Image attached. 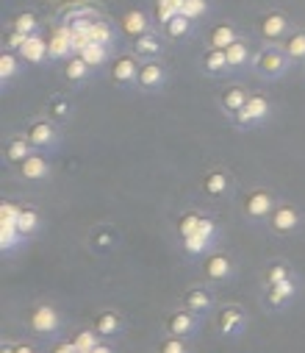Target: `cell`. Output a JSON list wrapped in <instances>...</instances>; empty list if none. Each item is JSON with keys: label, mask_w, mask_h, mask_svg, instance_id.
Here are the masks:
<instances>
[{"label": "cell", "mask_w": 305, "mask_h": 353, "mask_svg": "<svg viewBox=\"0 0 305 353\" xmlns=\"http://www.w3.org/2000/svg\"><path fill=\"white\" fill-rule=\"evenodd\" d=\"M25 328L42 342L64 339V312L53 301H36L25 314Z\"/></svg>", "instance_id": "6da1fadb"}, {"label": "cell", "mask_w": 305, "mask_h": 353, "mask_svg": "<svg viewBox=\"0 0 305 353\" xmlns=\"http://www.w3.org/2000/svg\"><path fill=\"white\" fill-rule=\"evenodd\" d=\"M277 203H280V198H277L275 190H269V187H253V190L244 192V198L239 203V212H242L244 223H250V225H266L269 217H272V212L277 209Z\"/></svg>", "instance_id": "7a4b0ae2"}, {"label": "cell", "mask_w": 305, "mask_h": 353, "mask_svg": "<svg viewBox=\"0 0 305 353\" xmlns=\"http://www.w3.org/2000/svg\"><path fill=\"white\" fill-rule=\"evenodd\" d=\"M220 236H222L220 223H217L211 214H202L200 225H197L189 236L180 239V248H183V253H186L189 259H202V256H209L211 250H217Z\"/></svg>", "instance_id": "3957f363"}, {"label": "cell", "mask_w": 305, "mask_h": 353, "mask_svg": "<svg viewBox=\"0 0 305 353\" xmlns=\"http://www.w3.org/2000/svg\"><path fill=\"white\" fill-rule=\"evenodd\" d=\"M200 270H202V279H206V284H211V287H225V284L236 281L239 264H236V256H231V253H225V250H211L209 256H202Z\"/></svg>", "instance_id": "277c9868"}, {"label": "cell", "mask_w": 305, "mask_h": 353, "mask_svg": "<svg viewBox=\"0 0 305 353\" xmlns=\"http://www.w3.org/2000/svg\"><path fill=\"white\" fill-rule=\"evenodd\" d=\"M25 137L31 139V145H34L36 153L53 156V153L61 148L64 131H61V125H59L56 120H50L48 114H39V117H34V120L25 125Z\"/></svg>", "instance_id": "5b68a950"}, {"label": "cell", "mask_w": 305, "mask_h": 353, "mask_svg": "<svg viewBox=\"0 0 305 353\" xmlns=\"http://www.w3.org/2000/svg\"><path fill=\"white\" fill-rule=\"evenodd\" d=\"M291 67V59L286 56V50L280 45H261L255 50V59H253V72L264 81H277L288 72Z\"/></svg>", "instance_id": "8992f818"}, {"label": "cell", "mask_w": 305, "mask_h": 353, "mask_svg": "<svg viewBox=\"0 0 305 353\" xmlns=\"http://www.w3.org/2000/svg\"><path fill=\"white\" fill-rule=\"evenodd\" d=\"M247 325H250V317H247L244 306H239V303L217 306V312H214V331H217V336L239 339V336H244Z\"/></svg>", "instance_id": "52a82bcc"}, {"label": "cell", "mask_w": 305, "mask_h": 353, "mask_svg": "<svg viewBox=\"0 0 305 353\" xmlns=\"http://www.w3.org/2000/svg\"><path fill=\"white\" fill-rule=\"evenodd\" d=\"M202 320H206V317H200V314H194V312H189V309H183V306L169 309V312L164 314V334L191 342V339L200 336Z\"/></svg>", "instance_id": "ba28073f"}, {"label": "cell", "mask_w": 305, "mask_h": 353, "mask_svg": "<svg viewBox=\"0 0 305 353\" xmlns=\"http://www.w3.org/2000/svg\"><path fill=\"white\" fill-rule=\"evenodd\" d=\"M297 295H299V276L297 273L272 284V287H261V301H264L266 312H275V314L286 312L297 301Z\"/></svg>", "instance_id": "9c48e42d"}, {"label": "cell", "mask_w": 305, "mask_h": 353, "mask_svg": "<svg viewBox=\"0 0 305 353\" xmlns=\"http://www.w3.org/2000/svg\"><path fill=\"white\" fill-rule=\"evenodd\" d=\"M302 225H305L302 209L294 206V203H288V201H280L277 209L272 212L269 223H266V228H269L275 236H294V234L302 231Z\"/></svg>", "instance_id": "30bf717a"}, {"label": "cell", "mask_w": 305, "mask_h": 353, "mask_svg": "<svg viewBox=\"0 0 305 353\" xmlns=\"http://www.w3.org/2000/svg\"><path fill=\"white\" fill-rule=\"evenodd\" d=\"M180 306L200 314V317H214L217 312V292L211 284H191L180 295Z\"/></svg>", "instance_id": "8fae6325"}, {"label": "cell", "mask_w": 305, "mask_h": 353, "mask_svg": "<svg viewBox=\"0 0 305 353\" xmlns=\"http://www.w3.org/2000/svg\"><path fill=\"white\" fill-rule=\"evenodd\" d=\"M92 328H94V334L103 339V342H112V339H120V336L125 334L128 320H125V314H123L120 309H114V306H103V309H97V312H94V317H92Z\"/></svg>", "instance_id": "7c38bea8"}, {"label": "cell", "mask_w": 305, "mask_h": 353, "mask_svg": "<svg viewBox=\"0 0 305 353\" xmlns=\"http://www.w3.org/2000/svg\"><path fill=\"white\" fill-rule=\"evenodd\" d=\"M269 114H272V101L264 95V92H253L250 95V101H247V106L231 120L236 128H244V131H250V128H258V125H264L266 120H269Z\"/></svg>", "instance_id": "4fadbf2b"}, {"label": "cell", "mask_w": 305, "mask_h": 353, "mask_svg": "<svg viewBox=\"0 0 305 353\" xmlns=\"http://www.w3.org/2000/svg\"><path fill=\"white\" fill-rule=\"evenodd\" d=\"M169 83V67L164 64V59L156 61H142L139 67V78H136V90L145 95H158L167 90Z\"/></svg>", "instance_id": "5bb4252c"}, {"label": "cell", "mask_w": 305, "mask_h": 353, "mask_svg": "<svg viewBox=\"0 0 305 353\" xmlns=\"http://www.w3.org/2000/svg\"><path fill=\"white\" fill-rule=\"evenodd\" d=\"M14 175L20 181H28V184H39V181H48L53 175V161L48 153H31L25 161H20L14 167Z\"/></svg>", "instance_id": "9a60e30c"}, {"label": "cell", "mask_w": 305, "mask_h": 353, "mask_svg": "<svg viewBox=\"0 0 305 353\" xmlns=\"http://www.w3.org/2000/svg\"><path fill=\"white\" fill-rule=\"evenodd\" d=\"M291 34V20L283 12H264L258 17V37L264 45H280Z\"/></svg>", "instance_id": "2e32d148"}, {"label": "cell", "mask_w": 305, "mask_h": 353, "mask_svg": "<svg viewBox=\"0 0 305 353\" xmlns=\"http://www.w3.org/2000/svg\"><path fill=\"white\" fill-rule=\"evenodd\" d=\"M200 190L206 192L211 201H225V198H231V192H233V172L225 170V167H211V170H206V175H202V181H200Z\"/></svg>", "instance_id": "e0dca14e"}, {"label": "cell", "mask_w": 305, "mask_h": 353, "mask_svg": "<svg viewBox=\"0 0 305 353\" xmlns=\"http://www.w3.org/2000/svg\"><path fill=\"white\" fill-rule=\"evenodd\" d=\"M139 67H142V61L134 56V53H120V56H114V61H112V81L117 83V86H123V90H136V78H139Z\"/></svg>", "instance_id": "ac0fdd59"}, {"label": "cell", "mask_w": 305, "mask_h": 353, "mask_svg": "<svg viewBox=\"0 0 305 353\" xmlns=\"http://www.w3.org/2000/svg\"><path fill=\"white\" fill-rule=\"evenodd\" d=\"M164 50H167V39H164V34L156 31V28H153L150 34H142L139 39L131 42V53H134L139 61H156V59L164 56Z\"/></svg>", "instance_id": "d6986e66"}, {"label": "cell", "mask_w": 305, "mask_h": 353, "mask_svg": "<svg viewBox=\"0 0 305 353\" xmlns=\"http://www.w3.org/2000/svg\"><path fill=\"white\" fill-rule=\"evenodd\" d=\"M250 90L247 86H242V83H231V86H225V90L220 92V98H217V103H220V109H222V114L228 117V120H233L244 106H247V101H250Z\"/></svg>", "instance_id": "ffe728a7"}, {"label": "cell", "mask_w": 305, "mask_h": 353, "mask_svg": "<svg viewBox=\"0 0 305 353\" xmlns=\"http://www.w3.org/2000/svg\"><path fill=\"white\" fill-rule=\"evenodd\" d=\"M48 50H50V59H53V61H67L70 56H75L70 26H56V28H53V34H50V39H48Z\"/></svg>", "instance_id": "44dd1931"}, {"label": "cell", "mask_w": 305, "mask_h": 353, "mask_svg": "<svg viewBox=\"0 0 305 353\" xmlns=\"http://www.w3.org/2000/svg\"><path fill=\"white\" fill-rule=\"evenodd\" d=\"M200 70L211 75V78H222L231 72V61H228V50H217V48H206L200 56Z\"/></svg>", "instance_id": "7402d4cb"}, {"label": "cell", "mask_w": 305, "mask_h": 353, "mask_svg": "<svg viewBox=\"0 0 305 353\" xmlns=\"http://www.w3.org/2000/svg\"><path fill=\"white\" fill-rule=\"evenodd\" d=\"M31 153H34V145H31V139L25 137V131L12 134V137L6 139V145H3V159H6L12 167H17L20 161H25Z\"/></svg>", "instance_id": "603a6c76"}, {"label": "cell", "mask_w": 305, "mask_h": 353, "mask_svg": "<svg viewBox=\"0 0 305 353\" xmlns=\"http://www.w3.org/2000/svg\"><path fill=\"white\" fill-rule=\"evenodd\" d=\"M253 59H255V50H253V42L239 37L231 48H228V61H231V72H242V70H253Z\"/></svg>", "instance_id": "cb8c5ba5"}, {"label": "cell", "mask_w": 305, "mask_h": 353, "mask_svg": "<svg viewBox=\"0 0 305 353\" xmlns=\"http://www.w3.org/2000/svg\"><path fill=\"white\" fill-rule=\"evenodd\" d=\"M120 23H123V31L128 34L131 42L139 39L142 34H150V31H153V20H150V14L142 12V9H131V12H125Z\"/></svg>", "instance_id": "d4e9b609"}, {"label": "cell", "mask_w": 305, "mask_h": 353, "mask_svg": "<svg viewBox=\"0 0 305 353\" xmlns=\"http://www.w3.org/2000/svg\"><path fill=\"white\" fill-rule=\"evenodd\" d=\"M14 225H17L23 239H34L39 234V228H42V212L36 206H31V203H20V217H17Z\"/></svg>", "instance_id": "484cf974"}, {"label": "cell", "mask_w": 305, "mask_h": 353, "mask_svg": "<svg viewBox=\"0 0 305 353\" xmlns=\"http://www.w3.org/2000/svg\"><path fill=\"white\" fill-rule=\"evenodd\" d=\"M158 31L164 34L167 42H183V39L191 37V31H194V20H189L186 14H175L169 23L158 26Z\"/></svg>", "instance_id": "4316f807"}, {"label": "cell", "mask_w": 305, "mask_h": 353, "mask_svg": "<svg viewBox=\"0 0 305 353\" xmlns=\"http://www.w3.org/2000/svg\"><path fill=\"white\" fill-rule=\"evenodd\" d=\"M242 34L236 31V26L233 23H214L211 28H209V48H217V50H228L236 39H239Z\"/></svg>", "instance_id": "83f0119b"}, {"label": "cell", "mask_w": 305, "mask_h": 353, "mask_svg": "<svg viewBox=\"0 0 305 353\" xmlns=\"http://www.w3.org/2000/svg\"><path fill=\"white\" fill-rule=\"evenodd\" d=\"M20 59L28 61V64H42L50 59V50H48V39L42 34H34L25 39V45L20 48Z\"/></svg>", "instance_id": "f1b7e54d"}, {"label": "cell", "mask_w": 305, "mask_h": 353, "mask_svg": "<svg viewBox=\"0 0 305 353\" xmlns=\"http://www.w3.org/2000/svg\"><path fill=\"white\" fill-rule=\"evenodd\" d=\"M92 72H94V70H92V67L78 56V53H75V56H70V59L64 61V67H61L64 81H67V83H72V86H75V83H86V81L92 78Z\"/></svg>", "instance_id": "f546056e"}, {"label": "cell", "mask_w": 305, "mask_h": 353, "mask_svg": "<svg viewBox=\"0 0 305 353\" xmlns=\"http://www.w3.org/2000/svg\"><path fill=\"white\" fill-rule=\"evenodd\" d=\"M78 56H81L92 70H103L109 61H114V59H112V48H109V45H97V42H89Z\"/></svg>", "instance_id": "4dcf8cb0"}, {"label": "cell", "mask_w": 305, "mask_h": 353, "mask_svg": "<svg viewBox=\"0 0 305 353\" xmlns=\"http://www.w3.org/2000/svg\"><path fill=\"white\" fill-rule=\"evenodd\" d=\"M288 276H294L291 264L286 259H272V261H266V268L261 273V287H272V284H277V281H283Z\"/></svg>", "instance_id": "1f68e13d"}, {"label": "cell", "mask_w": 305, "mask_h": 353, "mask_svg": "<svg viewBox=\"0 0 305 353\" xmlns=\"http://www.w3.org/2000/svg\"><path fill=\"white\" fill-rule=\"evenodd\" d=\"M23 59H20V53H14V50H3L0 53V86H9L17 75H20V70H23Z\"/></svg>", "instance_id": "d6a6232c"}, {"label": "cell", "mask_w": 305, "mask_h": 353, "mask_svg": "<svg viewBox=\"0 0 305 353\" xmlns=\"http://www.w3.org/2000/svg\"><path fill=\"white\" fill-rule=\"evenodd\" d=\"M280 48L286 50V56L291 59V64H305V28H294L280 42Z\"/></svg>", "instance_id": "836d02e7"}, {"label": "cell", "mask_w": 305, "mask_h": 353, "mask_svg": "<svg viewBox=\"0 0 305 353\" xmlns=\"http://www.w3.org/2000/svg\"><path fill=\"white\" fill-rule=\"evenodd\" d=\"M89 39L92 42H97V45H109V48H114V42H117V28L109 23V20H94V26L89 28Z\"/></svg>", "instance_id": "e575fe53"}, {"label": "cell", "mask_w": 305, "mask_h": 353, "mask_svg": "<svg viewBox=\"0 0 305 353\" xmlns=\"http://www.w3.org/2000/svg\"><path fill=\"white\" fill-rule=\"evenodd\" d=\"M48 117H50V120H56V123L61 125L64 120H70V117H72V103H70L64 95H53V98L48 101Z\"/></svg>", "instance_id": "d590c367"}, {"label": "cell", "mask_w": 305, "mask_h": 353, "mask_svg": "<svg viewBox=\"0 0 305 353\" xmlns=\"http://www.w3.org/2000/svg\"><path fill=\"white\" fill-rule=\"evenodd\" d=\"M12 31H17V34H23V37L39 34V20H36V14H34V12H20V14L12 20Z\"/></svg>", "instance_id": "8d00e7d4"}, {"label": "cell", "mask_w": 305, "mask_h": 353, "mask_svg": "<svg viewBox=\"0 0 305 353\" xmlns=\"http://www.w3.org/2000/svg\"><path fill=\"white\" fill-rule=\"evenodd\" d=\"M180 9H183V0H156V20H158V26L169 23L175 14H180Z\"/></svg>", "instance_id": "74e56055"}, {"label": "cell", "mask_w": 305, "mask_h": 353, "mask_svg": "<svg viewBox=\"0 0 305 353\" xmlns=\"http://www.w3.org/2000/svg\"><path fill=\"white\" fill-rule=\"evenodd\" d=\"M70 342H72V347H75L78 353H92V350H94V345L100 342V336L94 334V328H89V331H78Z\"/></svg>", "instance_id": "f35d334b"}, {"label": "cell", "mask_w": 305, "mask_h": 353, "mask_svg": "<svg viewBox=\"0 0 305 353\" xmlns=\"http://www.w3.org/2000/svg\"><path fill=\"white\" fill-rule=\"evenodd\" d=\"M156 353H191V342L164 334V339L156 345Z\"/></svg>", "instance_id": "ab89813d"}, {"label": "cell", "mask_w": 305, "mask_h": 353, "mask_svg": "<svg viewBox=\"0 0 305 353\" xmlns=\"http://www.w3.org/2000/svg\"><path fill=\"white\" fill-rule=\"evenodd\" d=\"M209 0H183V9H180V14H186L189 20H202V17H206L209 14Z\"/></svg>", "instance_id": "60d3db41"}, {"label": "cell", "mask_w": 305, "mask_h": 353, "mask_svg": "<svg viewBox=\"0 0 305 353\" xmlns=\"http://www.w3.org/2000/svg\"><path fill=\"white\" fill-rule=\"evenodd\" d=\"M17 217H20V206L14 201L0 203V223H17Z\"/></svg>", "instance_id": "b9f144b4"}, {"label": "cell", "mask_w": 305, "mask_h": 353, "mask_svg": "<svg viewBox=\"0 0 305 353\" xmlns=\"http://www.w3.org/2000/svg\"><path fill=\"white\" fill-rule=\"evenodd\" d=\"M14 353H39V347L28 339H14Z\"/></svg>", "instance_id": "7bdbcfd3"}, {"label": "cell", "mask_w": 305, "mask_h": 353, "mask_svg": "<svg viewBox=\"0 0 305 353\" xmlns=\"http://www.w3.org/2000/svg\"><path fill=\"white\" fill-rule=\"evenodd\" d=\"M50 353H78V350L72 347L70 339H59V342H53V350Z\"/></svg>", "instance_id": "ee69618b"}, {"label": "cell", "mask_w": 305, "mask_h": 353, "mask_svg": "<svg viewBox=\"0 0 305 353\" xmlns=\"http://www.w3.org/2000/svg\"><path fill=\"white\" fill-rule=\"evenodd\" d=\"M92 353H117V350H114V345H112V342H103V339H100V342L94 345V350H92Z\"/></svg>", "instance_id": "f6af8a7d"}, {"label": "cell", "mask_w": 305, "mask_h": 353, "mask_svg": "<svg viewBox=\"0 0 305 353\" xmlns=\"http://www.w3.org/2000/svg\"><path fill=\"white\" fill-rule=\"evenodd\" d=\"M0 353H14V342L12 339H3V342H0Z\"/></svg>", "instance_id": "bcb514c9"}]
</instances>
